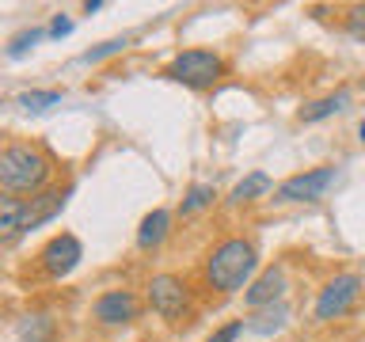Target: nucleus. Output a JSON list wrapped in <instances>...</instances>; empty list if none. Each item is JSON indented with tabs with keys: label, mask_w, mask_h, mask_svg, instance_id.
Here are the masks:
<instances>
[{
	"label": "nucleus",
	"mask_w": 365,
	"mask_h": 342,
	"mask_svg": "<svg viewBox=\"0 0 365 342\" xmlns=\"http://www.w3.org/2000/svg\"><path fill=\"white\" fill-rule=\"evenodd\" d=\"M346 31H350V38L365 42V4H354V8H350V16H346Z\"/></svg>",
	"instance_id": "412c9836"
},
{
	"label": "nucleus",
	"mask_w": 365,
	"mask_h": 342,
	"mask_svg": "<svg viewBox=\"0 0 365 342\" xmlns=\"http://www.w3.org/2000/svg\"><path fill=\"white\" fill-rule=\"evenodd\" d=\"M19 335L31 338V342H46V338L53 335V323H50L46 316H27V319L19 323Z\"/></svg>",
	"instance_id": "a211bd4d"
},
{
	"label": "nucleus",
	"mask_w": 365,
	"mask_h": 342,
	"mask_svg": "<svg viewBox=\"0 0 365 342\" xmlns=\"http://www.w3.org/2000/svg\"><path fill=\"white\" fill-rule=\"evenodd\" d=\"M221 73H225V61L213 50H182L175 61L164 68V76L179 80V84H187V88H210L221 80Z\"/></svg>",
	"instance_id": "7ed1b4c3"
},
{
	"label": "nucleus",
	"mask_w": 365,
	"mask_h": 342,
	"mask_svg": "<svg viewBox=\"0 0 365 342\" xmlns=\"http://www.w3.org/2000/svg\"><path fill=\"white\" fill-rule=\"evenodd\" d=\"M68 31H73V23H68V19H61V16H57V19L50 23V34H53V38H65Z\"/></svg>",
	"instance_id": "5701e85b"
},
{
	"label": "nucleus",
	"mask_w": 365,
	"mask_h": 342,
	"mask_svg": "<svg viewBox=\"0 0 365 342\" xmlns=\"http://www.w3.org/2000/svg\"><path fill=\"white\" fill-rule=\"evenodd\" d=\"M274 187L267 171H251V175L244 182H236V190H232V202H251V198H259V194H267Z\"/></svg>",
	"instance_id": "4468645a"
},
{
	"label": "nucleus",
	"mask_w": 365,
	"mask_h": 342,
	"mask_svg": "<svg viewBox=\"0 0 365 342\" xmlns=\"http://www.w3.org/2000/svg\"><path fill=\"white\" fill-rule=\"evenodd\" d=\"M148 304H153V312L164 316V319H182L190 308L187 285H182L175 274H156V278L148 281Z\"/></svg>",
	"instance_id": "20e7f679"
},
{
	"label": "nucleus",
	"mask_w": 365,
	"mask_h": 342,
	"mask_svg": "<svg viewBox=\"0 0 365 342\" xmlns=\"http://www.w3.org/2000/svg\"><path fill=\"white\" fill-rule=\"evenodd\" d=\"M50 179V160L31 145H8L0 152V182L8 194H31Z\"/></svg>",
	"instance_id": "f03ea898"
},
{
	"label": "nucleus",
	"mask_w": 365,
	"mask_h": 342,
	"mask_svg": "<svg viewBox=\"0 0 365 342\" xmlns=\"http://www.w3.org/2000/svg\"><path fill=\"white\" fill-rule=\"evenodd\" d=\"M38 259H42V270L50 274V278H65V274H73L76 262L84 259V247H80V239L73 232H61L42 247Z\"/></svg>",
	"instance_id": "0eeeda50"
},
{
	"label": "nucleus",
	"mask_w": 365,
	"mask_h": 342,
	"mask_svg": "<svg viewBox=\"0 0 365 342\" xmlns=\"http://www.w3.org/2000/svg\"><path fill=\"white\" fill-rule=\"evenodd\" d=\"M361 296V278L358 274H339L335 281H327V289L319 293V301H316V319H339V316H346L350 312V304Z\"/></svg>",
	"instance_id": "423d86ee"
},
{
	"label": "nucleus",
	"mask_w": 365,
	"mask_h": 342,
	"mask_svg": "<svg viewBox=\"0 0 365 342\" xmlns=\"http://www.w3.org/2000/svg\"><path fill=\"white\" fill-rule=\"evenodd\" d=\"M125 46H130V38H110V42L96 46V50H88V53H84V61H88V65H91V61H103V57H110V53H122Z\"/></svg>",
	"instance_id": "6ab92c4d"
},
{
	"label": "nucleus",
	"mask_w": 365,
	"mask_h": 342,
	"mask_svg": "<svg viewBox=\"0 0 365 342\" xmlns=\"http://www.w3.org/2000/svg\"><path fill=\"white\" fill-rule=\"evenodd\" d=\"M259 259H255V247L247 239H225V244L213 247V255L205 259V281L221 293H236L244 289L255 274Z\"/></svg>",
	"instance_id": "f257e3e1"
},
{
	"label": "nucleus",
	"mask_w": 365,
	"mask_h": 342,
	"mask_svg": "<svg viewBox=\"0 0 365 342\" xmlns=\"http://www.w3.org/2000/svg\"><path fill=\"white\" fill-rule=\"evenodd\" d=\"M19 221H23V202L19 198H0V232L16 236L19 232Z\"/></svg>",
	"instance_id": "dca6fc26"
},
{
	"label": "nucleus",
	"mask_w": 365,
	"mask_h": 342,
	"mask_svg": "<svg viewBox=\"0 0 365 342\" xmlns=\"http://www.w3.org/2000/svg\"><path fill=\"white\" fill-rule=\"evenodd\" d=\"M346 107H350V91L342 88V91H335V95H324V99L301 107L297 118H301V122H319V118H331V114H339V110H346Z\"/></svg>",
	"instance_id": "f8f14e48"
},
{
	"label": "nucleus",
	"mask_w": 365,
	"mask_h": 342,
	"mask_svg": "<svg viewBox=\"0 0 365 342\" xmlns=\"http://www.w3.org/2000/svg\"><path fill=\"white\" fill-rule=\"evenodd\" d=\"M65 198H68V190H46V194H38V198L23 202L19 232H31V228H38V224L50 221V217H57V213L65 209Z\"/></svg>",
	"instance_id": "9d476101"
},
{
	"label": "nucleus",
	"mask_w": 365,
	"mask_h": 342,
	"mask_svg": "<svg viewBox=\"0 0 365 342\" xmlns=\"http://www.w3.org/2000/svg\"><path fill=\"white\" fill-rule=\"evenodd\" d=\"M358 137H361V145H365V122L358 125Z\"/></svg>",
	"instance_id": "b1692460"
},
{
	"label": "nucleus",
	"mask_w": 365,
	"mask_h": 342,
	"mask_svg": "<svg viewBox=\"0 0 365 342\" xmlns=\"http://www.w3.org/2000/svg\"><path fill=\"white\" fill-rule=\"evenodd\" d=\"M91 316H96L99 323H107V327L133 323V319H137V296L130 289H110V293H103L99 301H96Z\"/></svg>",
	"instance_id": "6e6552de"
},
{
	"label": "nucleus",
	"mask_w": 365,
	"mask_h": 342,
	"mask_svg": "<svg viewBox=\"0 0 365 342\" xmlns=\"http://www.w3.org/2000/svg\"><path fill=\"white\" fill-rule=\"evenodd\" d=\"M240 331H244V319H236V323H225L210 342H236V338H240Z\"/></svg>",
	"instance_id": "4be33fe9"
},
{
	"label": "nucleus",
	"mask_w": 365,
	"mask_h": 342,
	"mask_svg": "<svg viewBox=\"0 0 365 342\" xmlns=\"http://www.w3.org/2000/svg\"><path fill=\"white\" fill-rule=\"evenodd\" d=\"M339 179L335 167H312V171H301V175H289L282 182L278 190H274V198L278 202H316L324 198L327 187Z\"/></svg>",
	"instance_id": "39448f33"
},
{
	"label": "nucleus",
	"mask_w": 365,
	"mask_h": 342,
	"mask_svg": "<svg viewBox=\"0 0 365 342\" xmlns=\"http://www.w3.org/2000/svg\"><path fill=\"white\" fill-rule=\"evenodd\" d=\"M42 38V31H23V34H16V38L8 42V57H19V53H27L34 42Z\"/></svg>",
	"instance_id": "aec40b11"
},
{
	"label": "nucleus",
	"mask_w": 365,
	"mask_h": 342,
	"mask_svg": "<svg viewBox=\"0 0 365 342\" xmlns=\"http://www.w3.org/2000/svg\"><path fill=\"white\" fill-rule=\"evenodd\" d=\"M285 319H289V308H285V304H270V308H259V312L247 319V327L255 331V335H274V331L285 327Z\"/></svg>",
	"instance_id": "ddd939ff"
},
{
	"label": "nucleus",
	"mask_w": 365,
	"mask_h": 342,
	"mask_svg": "<svg viewBox=\"0 0 365 342\" xmlns=\"http://www.w3.org/2000/svg\"><path fill=\"white\" fill-rule=\"evenodd\" d=\"M168 224H171L168 209H153L141 221V228H137V247H141V251H156L160 244H164V236H168Z\"/></svg>",
	"instance_id": "9b49d317"
},
{
	"label": "nucleus",
	"mask_w": 365,
	"mask_h": 342,
	"mask_svg": "<svg viewBox=\"0 0 365 342\" xmlns=\"http://www.w3.org/2000/svg\"><path fill=\"white\" fill-rule=\"evenodd\" d=\"M282 293H285V274L282 266H270V270H262L255 281L247 285V293H244V304L247 308H270V304H282Z\"/></svg>",
	"instance_id": "1a4fd4ad"
},
{
	"label": "nucleus",
	"mask_w": 365,
	"mask_h": 342,
	"mask_svg": "<svg viewBox=\"0 0 365 342\" xmlns=\"http://www.w3.org/2000/svg\"><path fill=\"white\" fill-rule=\"evenodd\" d=\"M61 103V91H23L19 95V107L27 110V114H42V110H50Z\"/></svg>",
	"instance_id": "2eb2a0df"
},
{
	"label": "nucleus",
	"mask_w": 365,
	"mask_h": 342,
	"mask_svg": "<svg viewBox=\"0 0 365 342\" xmlns=\"http://www.w3.org/2000/svg\"><path fill=\"white\" fill-rule=\"evenodd\" d=\"M213 198H217L213 187H205V182H194V187L187 190V198H182V213H198V209H205V205H213Z\"/></svg>",
	"instance_id": "f3484780"
}]
</instances>
